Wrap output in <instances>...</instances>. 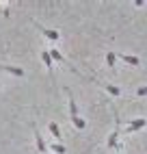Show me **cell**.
I'll return each instance as SVG.
<instances>
[{
    "label": "cell",
    "mask_w": 147,
    "mask_h": 154,
    "mask_svg": "<svg viewBox=\"0 0 147 154\" xmlns=\"http://www.w3.org/2000/svg\"><path fill=\"white\" fill-rule=\"evenodd\" d=\"M0 69H4L7 74L17 76V78H22V76H24V69H22V67H15V65H4V63H0Z\"/></svg>",
    "instance_id": "1"
},
{
    "label": "cell",
    "mask_w": 147,
    "mask_h": 154,
    "mask_svg": "<svg viewBox=\"0 0 147 154\" xmlns=\"http://www.w3.org/2000/svg\"><path fill=\"white\" fill-rule=\"evenodd\" d=\"M147 126V122L141 117V119H132L130 122V126L128 128H125V132H136V130H141V128H145Z\"/></svg>",
    "instance_id": "2"
},
{
    "label": "cell",
    "mask_w": 147,
    "mask_h": 154,
    "mask_svg": "<svg viewBox=\"0 0 147 154\" xmlns=\"http://www.w3.org/2000/svg\"><path fill=\"white\" fill-rule=\"evenodd\" d=\"M35 141H37V150H39V154H46V152H48V143L41 139V135H39L37 128H35Z\"/></svg>",
    "instance_id": "3"
},
{
    "label": "cell",
    "mask_w": 147,
    "mask_h": 154,
    "mask_svg": "<svg viewBox=\"0 0 147 154\" xmlns=\"http://www.w3.org/2000/svg\"><path fill=\"white\" fill-rule=\"evenodd\" d=\"M37 28L41 30V33H44L48 39H52V42H58V30H52V28H46V26H39L37 24Z\"/></svg>",
    "instance_id": "4"
},
{
    "label": "cell",
    "mask_w": 147,
    "mask_h": 154,
    "mask_svg": "<svg viewBox=\"0 0 147 154\" xmlns=\"http://www.w3.org/2000/svg\"><path fill=\"white\" fill-rule=\"evenodd\" d=\"M119 132H121V128H115V130L110 132V135H108V148H119V143H117Z\"/></svg>",
    "instance_id": "5"
},
{
    "label": "cell",
    "mask_w": 147,
    "mask_h": 154,
    "mask_svg": "<svg viewBox=\"0 0 147 154\" xmlns=\"http://www.w3.org/2000/svg\"><path fill=\"white\" fill-rule=\"evenodd\" d=\"M41 61H44V65L48 67L50 76H52V57H50V52H48V50H41Z\"/></svg>",
    "instance_id": "6"
},
{
    "label": "cell",
    "mask_w": 147,
    "mask_h": 154,
    "mask_svg": "<svg viewBox=\"0 0 147 154\" xmlns=\"http://www.w3.org/2000/svg\"><path fill=\"white\" fill-rule=\"evenodd\" d=\"M119 59H123L128 65H141V59L139 57H132V54H117Z\"/></svg>",
    "instance_id": "7"
},
{
    "label": "cell",
    "mask_w": 147,
    "mask_h": 154,
    "mask_svg": "<svg viewBox=\"0 0 147 154\" xmlns=\"http://www.w3.org/2000/svg\"><path fill=\"white\" fill-rule=\"evenodd\" d=\"M48 130L52 132V137H54L56 141H61V128H58L56 122H50V124H48Z\"/></svg>",
    "instance_id": "8"
},
{
    "label": "cell",
    "mask_w": 147,
    "mask_h": 154,
    "mask_svg": "<svg viewBox=\"0 0 147 154\" xmlns=\"http://www.w3.org/2000/svg\"><path fill=\"white\" fill-rule=\"evenodd\" d=\"M69 117H78V104H76V100H74V96H69Z\"/></svg>",
    "instance_id": "9"
},
{
    "label": "cell",
    "mask_w": 147,
    "mask_h": 154,
    "mask_svg": "<svg viewBox=\"0 0 147 154\" xmlns=\"http://www.w3.org/2000/svg\"><path fill=\"white\" fill-rule=\"evenodd\" d=\"M48 52H50V57H52V61H58V63H65L67 65V61H65V57H63L61 52H58V50L54 48V50H48Z\"/></svg>",
    "instance_id": "10"
},
{
    "label": "cell",
    "mask_w": 147,
    "mask_h": 154,
    "mask_svg": "<svg viewBox=\"0 0 147 154\" xmlns=\"http://www.w3.org/2000/svg\"><path fill=\"white\" fill-rule=\"evenodd\" d=\"M71 122H74V126H76L78 130H85V128H87V122H85V119H82L80 115H78V117H74Z\"/></svg>",
    "instance_id": "11"
},
{
    "label": "cell",
    "mask_w": 147,
    "mask_h": 154,
    "mask_svg": "<svg viewBox=\"0 0 147 154\" xmlns=\"http://www.w3.org/2000/svg\"><path fill=\"white\" fill-rule=\"evenodd\" d=\"M104 89H106L110 96H121V89L117 85H104Z\"/></svg>",
    "instance_id": "12"
},
{
    "label": "cell",
    "mask_w": 147,
    "mask_h": 154,
    "mask_svg": "<svg viewBox=\"0 0 147 154\" xmlns=\"http://www.w3.org/2000/svg\"><path fill=\"white\" fill-rule=\"evenodd\" d=\"M52 154H65V146L63 143H52Z\"/></svg>",
    "instance_id": "13"
},
{
    "label": "cell",
    "mask_w": 147,
    "mask_h": 154,
    "mask_svg": "<svg viewBox=\"0 0 147 154\" xmlns=\"http://www.w3.org/2000/svg\"><path fill=\"white\" fill-rule=\"evenodd\" d=\"M115 61H117V54H115V52H108V54H106V65H108V67H115Z\"/></svg>",
    "instance_id": "14"
},
{
    "label": "cell",
    "mask_w": 147,
    "mask_h": 154,
    "mask_svg": "<svg viewBox=\"0 0 147 154\" xmlns=\"http://www.w3.org/2000/svg\"><path fill=\"white\" fill-rule=\"evenodd\" d=\"M136 96H147V87H139V89H136Z\"/></svg>",
    "instance_id": "15"
},
{
    "label": "cell",
    "mask_w": 147,
    "mask_h": 154,
    "mask_svg": "<svg viewBox=\"0 0 147 154\" xmlns=\"http://www.w3.org/2000/svg\"><path fill=\"white\" fill-rule=\"evenodd\" d=\"M0 87H2V85H0Z\"/></svg>",
    "instance_id": "16"
}]
</instances>
